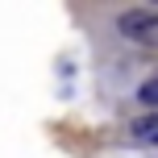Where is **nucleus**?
I'll return each instance as SVG.
<instances>
[{
	"mask_svg": "<svg viewBox=\"0 0 158 158\" xmlns=\"http://www.w3.org/2000/svg\"><path fill=\"white\" fill-rule=\"evenodd\" d=\"M117 29L125 33L129 42L154 46V42H158V13H150V8H129V13L117 17Z\"/></svg>",
	"mask_w": 158,
	"mask_h": 158,
	"instance_id": "f257e3e1",
	"label": "nucleus"
},
{
	"mask_svg": "<svg viewBox=\"0 0 158 158\" xmlns=\"http://www.w3.org/2000/svg\"><path fill=\"white\" fill-rule=\"evenodd\" d=\"M137 100L150 104V108H158V79H146V83L137 87Z\"/></svg>",
	"mask_w": 158,
	"mask_h": 158,
	"instance_id": "f03ea898",
	"label": "nucleus"
},
{
	"mask_svg": "<svg viewBox=\"0 0 158 158\" xmlns=\"http://www.w3.org/2000/svg\"><path fill=\"white\" fill-rule=\"evenodd\" d=\"M133 133H137V137H158V117H142V121H133Z\"/></svg>",
	"mask_w": 158,
	"mask_h": 158,
	"instance_id": "7ed1b4c3",
	"label": "nucleus"
}]
</instances>
